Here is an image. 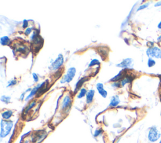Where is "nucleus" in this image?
<instances>
[{
	"label": "nucleus",
	"mask_w": 161,
	"mask_h": 143,
	"mask_svg": "<svg viewBox=\"0 0 161 143\" xmlns=\"http://www.w3.org/2000/svg\"><path fill=\"white\" fill-rule=\"evenodd\" d=\"M13 126L12 121L1 120V132H0V137L4 138L8 135Z\"/></svg>",
	"instance_id": "obj_1"
},
{
	"label": "nucleus",
	"mask_w": 161,
	"mask_h": 143,
	"mask_svg": "<svg viewBox=\"0 0 161 143\" xmlns=\"http://www.w3.org/2000/svg\"><path fill=\"white\" fill-rule=\"evenodd\" d=\"M147 138L151 142H155L161 139V133L156 126H152L150 128Z\"/></svg>",
	"instance_id": "obj_2"
},
{
	"label": "nucleus",
	"mask_w": 161,
	"mask_h": 143,
	"mask_svg": "<svg viewBox=\"0 0 161 143\" xmlns=\"http://www.w3.org/2000/svg\"><path fill=\"white\" fill-rule=\"evenodd\" d=\"M147 56L151 58L161 59V49L157 46H153L147 50Z\"/></svg>",
	"instance_id": "obj_3"
},
{
	"label": "nucleus",
	"mask_w": 161,
	"mask_h": 143,
	"mask_svg": "<svg viewBox=\"0 0 161 143\" xmlns=\"http://www.w3.org/2000/svg\"><path fill=\"white\" fill-rule=\"evenodd\" d=\"M133 66V61L131 58L125 59L122 62H121L120 64H116V67H119L121 68H123V69H130Z\"/></svg>",
	"instance_id": "obj_4"
},
{
	"label": "nucleus",
	"mask_w": 161,
	"mask_h": 143,
	"mask_svg": "<svg viewBox=\"0 0 161 143\" xmlns=\"http://www.w3.org/2000/svg\"><path fill=\"white\" fill-rule=\"evenodd\" d=\"M63 63H64V57L63 55L60 54H58V56L56 59L53 62L51 67H52V69H54V70H56V69H58L63 64Z\"/></svg>",
	"instance_id": "obj_5"
},
{
	"label": "nucleus",
	"mask_w": 161,
	"mask_h": 143,
	"mask_svg": "<svg viewBox=\"0 0 161 143\" xmlns=\"http://www.w3.org/2000/svg\"><path fill=\"white\" fill-rule=\"evenodd\" d=\"M71 103H72L71 98L69 97V95L65 96L63 101V103H62V109L63 110L67 109L68 107H69L71 105Z\"/></svg>",
	"instance_id": "obj_6"
},
{
	"label": "nucleus",
	"mask_w": 161,
	"mask_h": 143,
	"mask_svg": "<svg viewBox=\"0 0 161 143\" xmlns=\"http://www.w3.org/2000/svg\"><path fill=\"white\" fill-rule=\"evenodd\" d=\"M76 69L74 67L70 68L68 69L67 71V74H66V75L67 76V78H68V83L71 82L72 80V79L74 78V77L76 75Z\"/></svg>",
	"instance_id": "obj_7"
},
{
	"label": "nucleus",
	"mask_w": 161,
	"mask_h": 143,
	"mask_svg": "<svg viewBox=\"0 0 161 143\" xmlns=\"http://www.w3.org/2000/svg\"><path fill=\"white\" fill-rule=\"evenodd\" d=\"M96 88L100 93L103 98H107L108 93L107 91L103 88V85L102 83H98L96 85Z\"/></svg>",
	"instance_id": "obj_8"
},
{
	"label": "nucleus",
	"mask_w": 161,
	"mask_h": 143,
	"mask_svg": "<svg viewBox=\"0 0 161 143\" xmlns=\"http://www.w3.org/2000/svg\"><path fill=\"white\" fill-rule=\"evenodd\" d=\"M41 85H42V84H39V85L34 87V88L32 89V90L30 91V94H29L28 95V97L26 98H25V101H28L29 100H30V99H31L33 97H34L36 93H37V91H39L40 87H41Z\"/></svg>",
	"instance_id": "obj_9"
},
{
	"label": "nucleus",
	"mask_w": 161,
	"mask_h": 143,
	"mask_svg": "<svg viewBox=\"0 0 161 143\" xmlns=\"http://www.w3.org/2000/svg\"><path fill=\"white\" fill-rule=\"evenodd\" d=\"M120 98H119V97L118 96V95H115V96H113L111 98V100H110L109 107H115L120 104Z\"/></svg>",
	"instance_id": "obj_10"
},
{
	"label": "nucleus",
	"mask_w": 161,
	"mask_h": 143,
	"mask_svg": "<svg viewBox=\"0 0 161 143\" xmlns=\"http://www.w3.org/2000/svg\"><path fill=\"white\" fill-rule=\"evenodd\" d=\"M94 95V90H90L87 91L86 94V103L87 104H89L93 102Z\"/></svg>",
	"instance_id": "obj_11"
},
{
	"label": "nucleus",
	"mask_w": 161,
	"mask_h": 143,
	"mask_svg": "<svg viewBox=\"0 0 161 143\" xmlns=\"http://www.w3.org/2000/svg\"><path fill=\"white\" fill-rule=\"evenodd\" d=\"M126 73L125 69H122V71H120L119 72V73L116 76H115V77H113V78H111L110 80H109V82H117V81H118L121 79H122L124 76H125V74Z\"/></svg>",
	"instance_id": "obj_12"
},
{
	"label": "nucleus",
	"mask_w": 161,
	"mask_h": 143,
	"mask_svg": "<svg viewBox=\"0 0 161 143\" xmlns=\"http://www.w3.org/2000/svg\"><path fill=\"white\" fill-rule=\"evenodd\" d=\"M133 79V78L131 76H127L125 78H124V79H123L122 80V82H121L120 83H121V85H122V86H124L127 83H131V82H132Z\"/></svg>",
	"instance_id": "obj_13"
},
{
	"label": "nucleus",
	"mask_w": 161,
	"mask_h": 143,
	"mask_svg": "<svg viewBox=\"0 0 161 143\" xmlns=\"http://www.w3.org/2000/svg\"><path fill=\"white\" fill-rule=\"evenodd\" d=\"M13 111H7L2 113V117L3 119H4L5 120H8L11 118V117L13 115Z\"/></svg>",
	"instance_id": "obj_14"
},
{
	"label": "nucleus",
	"mask_w": 161,
	"mask_h": 143,
	"mask_svg": "<svg viewBox=\"0 0 161 143\" xmlns=\"http://www.w3.org/2000/svg\"><path fill=\"white\" fill-rule=\"evenodd\" d=\"M10 42V39L8 36H3L0 39V43L2 46L8 45Z\"/></svg>",
	"instance_id": "obj_15"
},
{
	"label": "nucleus",
	"mask_w": 161,
	"mask_h": 143,
	"mask_svg": "<svg viewBox=\"0 0 161 143\" xmlns=\"http://www.w3.org/2000/svg\"><path fill=\"white\" fill-rule=\"evenodd\" d=\"M87 79H86V78H82V79H80L79 82L77 83V84L76 85V88H75V90H74V92H76V91L78 90H79L80 88V86H81L82 85H83V84L85 83Z\"/></svg>",
	"instance_id": "obj_16"
},
{
	"label": "nucleus",
	"mask_w": 161,
	"mask_h": 143,
	"mask_svg": "<svg viewBox=\"0 0 161 143\" xmlns=\"http://www.w3.org/2000/svg\"><path fill=\"white\" fill-rule=\"evenodd\" d=\"M155 61L154 59H153L152 58L149 57L148 61H147V65L149 68H152L153 66H154L155 65Z\"/></svg>",
	"instance_id": "obj_17"
},
{
	"label": "nucleus",
	"mask_w": 161,
	"mask_h": 143,
	"mask_svg": "<svg viewBox=\"0 0 161 143\" xmlns=\"http://www.w3.org/2000/svg\"><path fill=\"white\" fill-rule=\"evenodd\" d=\"M86 94H87V90L85 88H82L81 90H80L79 95H78V98H82L83 97H85Z\"/></svg>",
	"instance_id": "obj_18"
},
{
	"label": "nucleus",
	"mask_w": 161,
	"mask_h": 143,
	"mask_svg": "<svg viewBox=\"0 0 161 143\" xmlns=\"http://www.w3.org/2000/svg\"><path fill=\"white\" fill-rule=\"evenodd\" d=\"M1 100L5 104H9L11 100V97L8 96H5L4 95V96H2L1 97Z\"/></svg>",
	"instance_id": "obj_19"
},
{
	"label": "nucleus",
	"mask_w": 161,
	"mask_h": 143,
	"mask_svg": "<svg viewBox=\"0 0 161 143\" xmlns=\"http://www.w3.org/2000/svg\"><path fill=\"white\" fill-rule=\"evenodd\" d=\"M100 61H99L98 59H93L91 61L90 64H89V67H92V66H93L100 65Z\"/></svg>",
	"instance_id": "obj_20"
},
{
	"label": "nucleus",
	"mask_w": 161,
	"mask_h": 143,
	"mask_svg": "<svg viewBox=\"0 0 161 143\" xmlns=\"http://www.w3.org/2000/svg\"><path fill=\"white\" fill-rule=\"evenodd\" d=\"M35 105H36V102H35V101L32 102V103H31L30 105H29L28 106V107H27V108H26V111H25V112L27 113L29 111H30V110H31L33 107H35Z\"/></svg>",
	"instance_id": "obj_21"
},
{
	"label": "nucleus",
	"mask_w": 161,
	"mask_h": 143,
	"mask_svg": "<svg viewBox=\"0 0 161 143\" xmlns=\"http://www.w3.org/2000/svg\"><path fill=\"white\" fill-rule=\"evenodd\" d=\"M149 5H150L149 3H145V4H144V5H141V6H140L138 7V9L137 10V12H138V11L142 10H144V9H145L146 8H147V7L149 6Z\"/></svg>",
	"instance_id": "obj_22"
},
{
	"label": "nucleus",
	"mask_w": 161,
	"mask_h": 143,
	"mask_svg": "<svg viewBox=\"0 0 161 143\" xmlns=\"http://www.w3.org/2000/svg\"><path fill=\"white\" fill-rule=\"evenodd\" d=\"M17 81L15 79H12V80H11L10 82H8V85H7V87H9V86H13L14 85H16L17 84Z\"/></svg>",
	"instance_id": "obj_23"
},
{
	"label": "nucleus",
	"mask_w": 161,
	"mask_h": 143,
	"mask_svg": "<svg viewBox=\"0 0 161 143\" xmlns=\"http://www.w3.org/2000/svg\"><path fill=\"white\" fill-rule=\"evenodd\" d=\"M32 31V27H29V28H27L26 30H25V34H26L27 35H30L31 34V32Z\"/></svg>",
	"instance_id": "obj_24"
},
{
	"label": "nucleus",
	"mask_w": 161,
	"mask_h": 143,
	"mask_svg": "<svg viewBox=\"0 0 161 143\" xmlns=\"http://www.w3.org/2000/svg\"><path fill=\"white\" fill-rule=\"evenodd\" d=\"M32 76H33V78H34V82H35V83L38 82V81H39V77H38L37 75H36V73H33Z\"/></svg>",
	"instance_id": "obj_25"
},
{
	"label": "nucleus",
	"mask_w": 161,
	"mask_h": 143,
	"mask_svg": "<svg viewBox=\"0 0 161 143\" xmlns=\"http://www.w3.org/2000/svg\"><path fill=\"white\" fill-rule=\"evenodd\" d=\"M101 132H102V131H101V129L96 130V131H95V133H94V136L97 137V136H98V135H100V134H101Z\"/></svg>",
	"instance_id": "obj_26"
},
{
	"label": "nucleus",
	"mask_w": 161,
	"mask_h": 143,
	"mask_svg": "<svg viewBox=\"0 0 161 143\" xmlns=\"http://www.w3.org/2000/svg\"><path fill=\"white\" fill-rule=\"evenodd\" d=\"M28 21L27 20H23V28H25L28 27Z\"/></svg>",
	"instance_id": "obj_27"
},
{
	"label": "nucleus",
	"mask_w": 161,
	"mask_h": 143,
	"mask_svg": "<svg viewBox=\"0 0 161 143\" xmlns=\"http://www.w3.org/2000/svg\"><path fill=\"white\" fill-rule=\"evenodd\" d=\"M112 86L113 87H116V88H120L121 86V83H113Z\"/></svg>",
	"instance_id": "obj_28"
},
{
	"label": "nucleus",
	"mask_w": 161,
	"mask_h": 143,
	"mask_svg": "<svg viewBox=\"0 0 161 143\" xmlns=\"http://www.w3.org/2000/svg\"><path fill=\"white\" fill-rule=\"evenodd\" d=\"M161 6V1H158V2H157L154 5V6L155 7H159V6Z\"/></svg>",
	"instance_id": "obj_29"
},
{
	"label": "nucleus",
	"mask_w": 161,
	"mask_h": 143,
	"mask_svg": "<svg viewBox=\"0 0 161 143\" xmlns=\"http://www.w3.org/2000/svg\"><path fill=\"white\" fill-rule=\"evenodd\" d=\"M25 93H26V92H25H25H24L23 93H22V94H21V97H20V99H21V100H23V99H24V96H25Z\"/></svg>",
	"instance_id": "obj_30"
},
{
	"label": "nucleus",
	"mask_w": 161,
	"mask_h": 143,
	"mask_svg": "<svg viewBox=\"0 0 161 143\" xmlns=\"http://www.w3.org/2000/svg\"><path fill=\"white\" fill-rule=\"evenodd\" d=\"M157 27H158V28L160 29V30H161V21L159 23L158 25H157Z\"/></svg>",
	"instance_id": "obj_31"
},
{
	"label": "nucleus",
	"mask_w": 161,
	"mask_h": 143,
	"mask_svg": "<svg viewBox=\"0 0 161 143\" xmlns=\"http://www.w3.org/2000/svg\"><path fill=\"white\" fill-rule=\"evenodd\" d=\"M157 42H161V35H160L158 38H157Z\"/></svg>",
	"instance_id": "obj_32"
},
{
	"label": "nucleus",
	"mask_w": 161,
	"mask_h": 143,
	"mask_svg": "<svg viewBox=\"0 0 161 143\" xmlns=\"http://www.w3.org/2000/svg\"><path fill=\"white\" fill-rule=\"evenodd\" d=\"M159 143H161V139H160V140H159Z\"/></svg>",
	"instance_id": "obj_33"
},
{
	"label": "nucleus",
	"mask_w": 161,
	"mask_h": 143,
	"mask_svg": "<svg viewBox=\"0 0 161 143\" xmlns=\"http://www.w3.org/2000/svg\"><path fill=\"white\" fill-rule=\"evenodd\" d=\"M160 85H161V78H160Z\"/></svg>",
	"instance_id": "obj_34"
}]
</instances>
